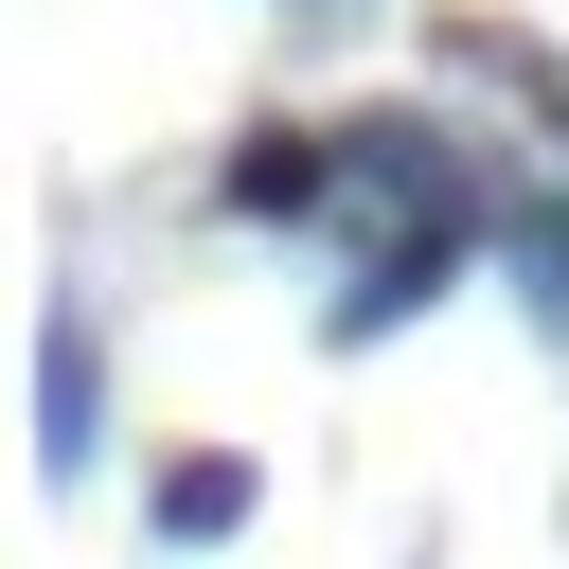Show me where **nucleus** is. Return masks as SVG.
Returning <instances> with one entry per match:
<instances>
[{"label": "nucleus", "mask_w": 569, "mask_h": 569, "mask_svg": "<svg viewBox=\"0 0 569 569\" xmlns=\"http://www.w3.org/2000/svg\"><path fill=\"white\" fill-rule=\"evenodd\" d=\"M249 498H267V480H249L231 445H178V462L142 480V516H160V551H231V533H249Z\"/></svg>", "instance_id": "obj_1"}, {"label": "nucleus", "mask_w": 569, "mask_h": 569, "mask_svg": "<svg viewBox=\"0 0 569 569\" xmlns=\"http://www.w3.org/2000/svg\"><path fill=\"white\" fill-rule=\"evenodd\" d=\"M320 196H338V142H320V124H249V142H231V213H249V231H284V213H320Z\"/></svg>", "instance_id": "obj_2"}, {"label": "nucleus", "mask_w": 569, "mask_h": 569, "mask_svg": "<svg viewBox=\"0 0 569 569\" xmlns=\"http://www.w3.org/2000/svg\"><path fill=\"white\" fill-rule=\"evenodd\" d=\"M445 267H462V231H391V249L338 284V338H391L409 302H445Z\"/></svg>", "instance_id": "obj_3"}, {"label": "nucleus", "mask_w": 569, "mask_h": 569, "mask_svg": "<svg viewBox=\"0 0 569 569\" xmlns=\"http://www.w3.org/2000/svg\"><path fill=\"white\" fill-rule=\"evenodd\" d=\"M36 409H53V427H36V462H53V480H89V302H53V338H36Z\"/></svg>", "instance_id": "obj_4"}, {"label": "nucleus", "mask_w": 569, "mask_h": 569, "mask_svg": "<svg viewBox=\"0 0 569 569\" xmlns=\"http://www.w3.org/2000/svg\"><path fill=\"white\" fill-rule=\"evenodd\" d=\"M533 320H551V338H569V213H551V231H533Z\"/></svg>", "instance_id": "obj_5"}]
</instances>
